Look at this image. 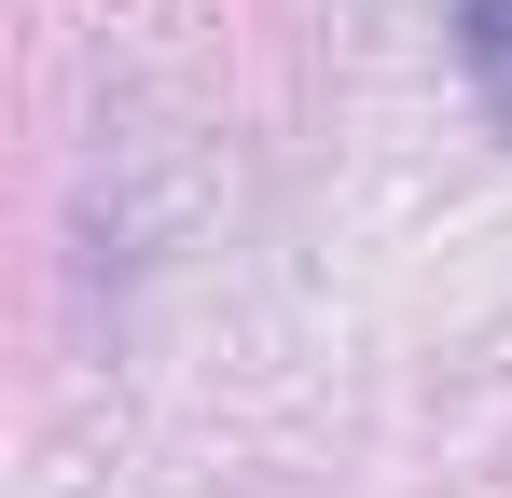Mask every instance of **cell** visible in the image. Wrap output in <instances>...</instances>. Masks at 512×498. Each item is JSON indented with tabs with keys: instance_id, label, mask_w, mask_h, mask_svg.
Returning <instances> with one entry per match:
<instances>
[{
	"instance_id": "6da1fadb",
	"label": "cell",
	"mask_w": 512,
	"mask_h": 498,
	"mask_svg": "<svg viewBox=\"0 0 512 498\" xmlns=\"http://www.w3.org/2000/svg\"><path fill=\"white\" fill-rule=\"evenodd\" d=\"M457 70L485 97V125L512 139V0H457Z\"/></svg>"
}]
</instances>
